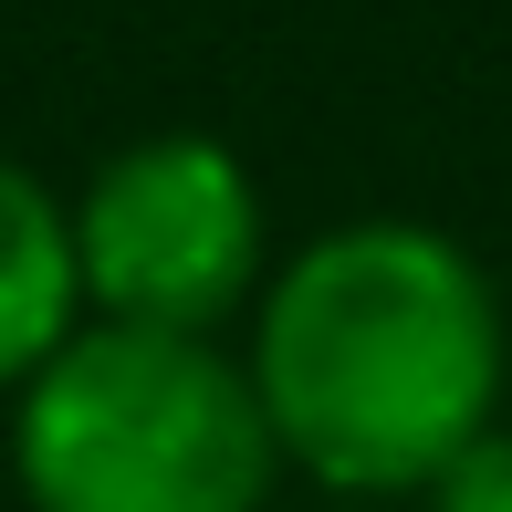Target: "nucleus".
Returning <instances> with one entry per match:
<instances>
[{
    "label": "nucleus",
    "mask_w": 512,
    "mask_h": 512,
    "mask_svg": "<svg viewBox=\"0 0 512 512\" xmlns=\"http://www.w3.org/2000/svg\"><path fill=\"white\" fill-rule=\"evenodd\" d=\"M241 366L283 471H304L324 502L408 512L481 429H502L512 324L460 230L377 209L272 262Z\"/></svg>",
    "instance_id": "1"
},
{
    "label": "nucleus",
    "mask_w": 512,
    "mask_h": 512,
    "mask_svg": "<svg viewBox=\"0 0 512 512\" xmlns=\"http://www.w3.org/2000/svg\"><path fill=\"white\" fill-rule=\"evenodd\" d=\"M11 492L32 512H272L283 450L220 335L84 324L11 398Z\"/></svg>",
    "instance_id": "2"
},
{
    "label": "nucleus",
    "mask_w": 512,
    "mask_h": 512,
    "mask_svg": "<svg viewBox=\"0 0 512 512\" xmlns=\"http://www.w3.org/2000/svg\"><path fill=\"white\" fill-rule=\"evenodd\" d=\"M74 272L95 324L230 335L272 283V220L241 147L209 126H157L95 157L74 189Z\"/></svg>",
    "instance_id": "3"
},
{
    "label": "nucleus",
    "mask_w": 512,
    "mask_h": 512,
    "mask_svg": "<svg viewBox=\"0 0 512 512\" xmlns=\"http://www.w3.org/2000/svg\"><path fill=\"white\" fill-rule=\"evenodd\" d=\"M84 272H74V199L0 147V398L42 377L84 335Z\"/></svg>",
    "instance_id": "4"
},
{
    "label": "nucleus",
    "mask_w": 512,
    "mask_h": 512,
    "mask_svg": "<svg viewBox=\"0 0 512 512\" xmlns=\"http://www.w3.org/2000/svg\"><path fill=\"white\" fill-rule=\"evenodd\" d=\"M418 512H512V418H502V429H481L471 450L418 492Z\"/></svg>",
    "instance_id": "5"
},
{
    "label": "nucleus",
    "mask_w": 512,
    "mask_h": 512,
    "mask_svg": "<svg viewBox=\"0 0 512 512\" xmlns=\"http://www.w3.org/2000/svg\"><path fill=\"white\" fill-rule=\"evenodd\" d=\"M324 512H387V502H324Z\"/></svg>",
    "instance_id": "6"
}]
</instances>
